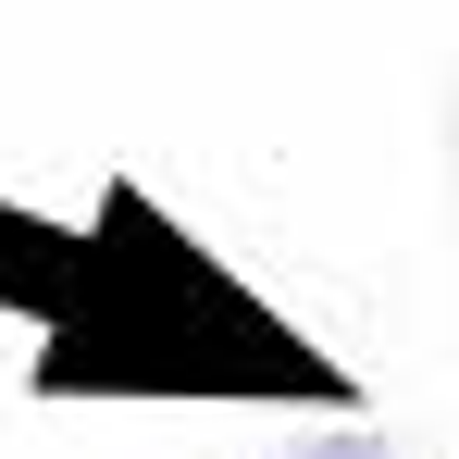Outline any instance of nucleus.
Listing matches in <instances>:
<instances>
[{
    "label": "nucleus",
    "instance_id": "1",
    "mask_svg": "<svg viewBox=\"0 0 459 459\" xmlns=\"http://www.w3.org/2000/svg\"><path fill=\"white\" fill-rule=\"evenodd\" d=\"M299 459H385V447H360V435H323V447H299Z\"/></svg>",
    "mask_w": 459,
    "mask_h": 459
}]
</instances>
